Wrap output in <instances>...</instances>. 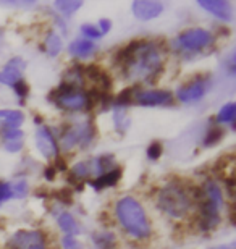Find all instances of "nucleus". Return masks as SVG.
Instances as JSON below:
<instances>
[{
	"label": "nucleus",
	"instance_id": "1",
	"mask_svg": "<svg viewBox=\"0 0 236 249\" xmlns=\"http://www.w3.org/2000/svg\"><path fill=\"white\" fill-rule=\"evenodd\" d=\"M162 68L160 53L154 44L139 41V46L131 55V58L125 63V76L129 79H143V81L154 83L155 76Z\"/></svg>",
	"mask_w": 236,
	"mask_h": 249
},
{
	"label": "nucleus",
	"instance_id": "2",
	"mask_svg": "<svg viewBox=\"0 0 236 249\" xmlns=\"http://www.w3.org/2000/svg\"><path fill=\"white\" fill-rule=\"evenodd\" d=\"M117 217L122 227L134 238H147L150 225L144 213L143 206L133 197H123L117 202Z\"/></svg>",
	"mask_w": 236,
	"mask_h": 249
},
{
	"label": "nucleus",
	"instance_id": "3",
	"mask_svg": "<svg viewBox=\"0 0 236 249\" xmlns=\"http://www.w3.org/2000/svg\"><path fill=\"white\" fill-rule=\"evenodd\" d=\"M157 206L165 213L178 218L183 217L189 211L191 199L183 188H180L178 185H168L159 193Z\"/></svg>",
	"mask_w": 236,
	"mask_h": 249
},
{
	"label": "nucleus",
	"instance_id": "4",
	"mask_svg": "<svg viewBox=\"0 0 236 249\" xmlns=\"http://www.w3.org/2000/svg\"><path fill=\"white\" fill-rule=\"evenodd\" d=\"M210 42H212V34L198 28L180 34L173 41V47L183 52H200L202 49L210 46Z\"/></svg>",
	"mask_w": 236,
	"mask_h": 249
},
{
	"label": "nucleus",
	"instance_id": "5",
	"mask_svg": "<svg viewBox=\"0 0 236 249\" xmlns=\"http://www.w3.org/2000/svg\"><path fill=\"white\" fill-rule=\"evenodd\" d=\"M95 136V128L92 123H83V124H74L70 126L67 131L63 133L62 138V146L65 149L73 147L74 144H81L83 147H86L89 142L92 141Z\"/></svg>",
	"mask_w": 236,
	"mask_h": 249
},
{
	"label": "nucleus",
	"instance_id": "6",
	"mask_svg": "<svg viewBox=\"0 0 236 249\" xmlns=\"http://www.w3.org/2000/svg\"><path fill=\"white\" fill-rule=\"evenodd\" d=\"M205 92H207V81L199 78V79H196V81L188 83L180 88L177 91V97H178V101L189 104V102H196V101H199V99H202Z\"/></svg>",
	"mask_w": 236,
	"mask_h": 249
},
{
	"label": "nucleus",
	"instance_id": "7",
	"mask_svg": "<svg viewBox=\"0 0 236 249\" xmlns=\"http://www.w3.org/2000/svg\"><path fill=\"white\" fill-rule=\"evenodd\" d=\"M26 68V63L21 57H15L12 60H8L3 70L0 71V84H7V86H15L19 79L21 74Z\"/></svg>",
	"mask_w": 236,
	"mask_h": 249
},
{
	"label": "nucleus",
	"instance_id": "8",
	"mask_svg": "<svg viewBox=\"0 0 236 249\" xmlns=\"http://www.w3.org/2000/svg\"><path fill=\"white\" fill-rule=\"evenodd\" d=\"M139 106L150 107V106H168L173 102L172 92L168 91H141L136 94L134 99Z\"/></svg>",
	"mask_w": 236,
	"mask_h": 249
},
{
	"label": "nucleus",
	"instance_id": "9",
	"mask_svg": "<svg viewBox=\"0 0 236 249\" xmlns=\"http://www.w3.org/2000/svg\"><path fill=\"white\" fill-rule=\"evenodd\" d=\"M54 102L65 110H81V108H88V94L81 91H73L54 99Z\"/></svg>",
	"mask_w": 236,
	"mask_h": 249
},
{
	"label": "nucleus",
	"instance_id": "10",
	"mask_svg": "<svg viewBox=\"0 0 236 249\" xmlns=\"http://www.w3.org/2000/svg\"><path fill=\"white\" fill-rule=\"evenodd\" d=\"M36 144H37L39 152H41L44 157L52 159V157L57 156V142H55L54 134L50 133L49 128L42 126V128L37 129V133H36Z\"/></svg>",
	"mask_w": 236,
	"mask_h": 249
},
{
	"label": "nucleus",
	"instance_id": "11",
	"mask_svg": "<svg viewBox=\"0 0 236 249\" xmlns=\"http://www.w3.org/2000/svg\"><path fill=\"white\" fill-rule=\"evenodd\" d=\"M131 10L138 19L147 21V19H152L162 13L163 5L160 2H143V0H138V2H133Z\"/></svg>",
	"mask_w": 236,
	"mask_h": 249
},
{
	"label": "nucleus",
	"instance_id": "12",
	"mask_svg": "<svg viewBox=\"0 0 236 249\" xmlns=\"http://www.w3.org/2000/svg\"><path fill=\"white\" fill-rule=\"evenodd\" d=\"M198 3L204 10L214 13L217 18H222V19H225V21H232L233 8L228 2H223V0H199Z\"/></svg>",
	"mask_w": 236,
	"mask_h": 249
},
{
	"label": "nucleus",
	"instance_id": "13",
	"mask_svg": "<svg viewBox=\"0 0 236 249\" xmlns=\"http://www.w3.org/2000/svg\"><path fill=\"white\" fill-rule=\"evenodd\" d=\"M36 243H44L41 231H18L13 235L10 246L13 249H26L28 246L36 245Z\"/></svg>",
	"mask_w": 236,
	"mask_h": 249
},
{
	"label": "nucleus",
	"instance_id": "14",
	"mask_svg": "<svg viewBox=\"0 0 236 249\" xmlns=\"http://www.w3.org/2000/svg\"><path fill=\"white\" fill-rule=\"evenodd\" d=\"M23 131L19 128H2L3 146L8 152H18L23 147Z\"/></svg>",
	"mask_w": 236,
	"mask_h": 249
},
{
	"label": "nucleus",
	"instance_id": "15",
	"mask_svg": "<svg viewBox=\"0 0 236 249\" xmlns=\"http://www.w3.org/2000/svg\"><path fill=\"white\" fill-rule=\"evenodd\" d=\"M95 51H97V46L89 41V39H76V41H73L68 47V52L72 53V55L81 57V58L92 55Z\"/></svg>",
	"mask_w": 236,
	"mask_h": 249
},
{
	"label": "nucleus",
	"instance_id": "16",
	"mask_svg": "<svg viewBox=\"0 0 236 249\" xmlns=\"http://www.w3.org/2000/svg\"><path fill=\"white\" fill-rule=\"evenodd\" d=\"M24 122L23 112L19 110H0V126L2 128H19Z\"/></svg>",
	"mask_w": 236,
	"mask_h": 249
},
{
	"label": "nucleus",
	"instance_id": "17",
	"mask_svg": "<svg viewBox=\"0 0 236 249\" xmlns=\"http://www.w3.org/2000/svg\"><path fill=\"white\" fill-rule=\"evenodd\" d=\"M120 177H122V168H113V170H110L107 173H102V175H100L95 181H92L91 185L95 189H102L105 186H113V185H117Z\"/></svg>",
	"mask_w": 236,
	"mask_h": 249
},
{
	"label": "nucleus",
	"instance_id": "18",
	"mask_svg": "<svg viewBox=\"0 0 236 249\" xmlns=\"http://www.w3.org/2000/svg\"><path fill=\"white\" fill-rule=\"evenodd\" d=\"M202 191H204V196L207 201H210L214 204V206H217L220 209L223 202V197H222V191H220V188L215 185L214 181H205L204 186H202Z\"/></svg>",
	"mask_w": 236,
	"mask_h": 249
},
{
	"label": "nucleus",
	"instance_id": "19",
	"mask_svg": "<svg viewBox=\"0 0 236 249\" xmlns=\"http://www.w3.org/2000/svg\"><path fill=\"white\" fill-rule=\"evenodd\" d=\"M58 227H60V230H62L67 236L76 235V233L79 231L76 220H74V218L70 215L68 212H63L62 215L58 217Z\"/></svg>",
	"mask_w": 236,
	"mask_h": 249
},
{
	"label": "nucleus",
	"instance_id": "20",
	"mask_svg": "<svg viewBox=\"0 0 236 249\" xmlns=\"http://www.w3.org/2000/svg\"><path fill=\"white\" fill-rule=\"evenodd\" d=\"M46 52L49 53L50 57H57L60 51H62V41H60V36L55 33H49V36L46 39Z\"/></svg>",
	"mask_w": 236,
	"mask_h": 249
},
{
	"label": "nucleus",
	"instance_id": "21",
	"mask_svg": "<svg viewBox=\"0 0 236 249\" xmlns=\"http://www.w3.org/2000/svg\"><path fill=\"white\" fill-rule=\"evenodd\" d=\"M113 120H115V128L120 133H125L127 128L129 126V118L127 117V112H125V107H117L113 113Z\"/></svg>",
	"mask_w": 236,
	"mask_h": 249
},
{
	"label": "nucleus",
	"instance_id": "22",
	"mask_svg": "<svg viewBox=\"0 0 236 249\" xmlns=\"http://www.w3.org/2000/svg\"><path fill=\"white\" fill-rule=\"evenodd\" d=\"M54 5H55V8H58L62 13L72 15V13L76 12V10L81 8L83 2H79V0H73V2H67V0H57V2H54Z\"/></svg>",
	"mask_w": 236,
	"mask_h": 249
},
{
	"label": "nucleus",
	"instance_id": "23",
	"mask_svg": "<svg viewBox=\"0 0 236 249\" xmlns=\"http://www.w3.org/2000/svg\"><path fill=\"white\" fill-rule=\"evenodd\" d=\"M235 115H236V106L233 102L227 104V106H223L220 108L218 115H217V122L220 123H230L235 120Z\"/></svg>",
	"mask_w": 236,
	"mask_h": 249
},
{
	"label": "nucleus",
	"instance_id": "24",
	"mask_svg": "<svg viewBox=\"0 0 236 249\" xmlns=\"http://www.w3.org/2000/svg\"><path fill=\"white\" fill-rule=\"evenodd\" d=\"M223 129L222 128H210L207 131V136L204 139V146H214V144H217L220 139L223 138Z\"/></svg>",
	"mask_w": 236,
	"mask_h": 249
},
{
	"label": "nucleus",
	"instance_id": "25",
	"mask_svg": "<svg viewBox=\"0 0 236 249\" xmlns=\"http://www.w3.org/2000/svg\"><path fill=\"white\" fill-rule=\"evenodd\" d=\"M136 89H138V86L123 89V91L120 92V96L117 97V107H125V106H128V104H131L133 102V94Z\"/></svg>",
	"mask_w": 236,
	"mask_h": 249
},
{
	"label": "nucleus",
	"instance_id": "26",
	"mask_svg": "<svg viewBox=\"0 0 236 249\" xmlns=\"http://www.w3.org/2000/svg\"><path fill=\"white\" fill-rule=\"evenodd\" d=\"M94 167H95V170H97V172L107 173V172L112 170V167H113V157L112 156H109V157H99L97 160H95Z\"/></svg>",
	"mask_w": 236,
	"mask_h": 249
},
{
	"label": "nucleus",
	"instance_id": "27",
	"mask_svg": "<svg viewBox=\"0 0 236 249\" xmlns=\"http://www.w3.org/2000/svg\"><path fill=\"white\" fill-rule=\"evenodd\" d=\"M94 241L97 243V246L100 249H115L113 235H95Z\"/></svg>",
	"mask_w": 236,
	"mask_h": 249
},
{
	"label": "nucleus",
	"instance_id": "28",
	"mask_svg": "<svg viewBox=\"0 0 236 249\" xmlns=\"http://www.w3.org/2000/svg\"><path fill=\"white\" fill-rule=\"evenodd\" d=\"M54 197L55 199H58L60 202H63V204H73V193H72V189H68V188H62V189H57V191L54 193Z\"/></svg>",
	"mask_w": 236,
	"mask_h": 249
},
{
	"label": "nucleus",
	"instance_id": "29",
	"mask_svg": "<svg viewBox=\"0 0 236 249\" xmlns=\"http://www.w3.org/2000/svg\"><path fill=\"white\" fill-rule=\"evenodd\" d=\"M81 33L89 39H99L100 36H102V33L99 31V28L94 26V24H83Z\"/></svg>",
	"mask_w": 236,
	"mask_h": 249
},
{
	"label": "nucleus",
	"instance_id": "30",
	"mask_svg": "<svg viewBox=\"0 0 236 249\" xmlns=\"http://www.w3.org/2000/svg\"><path fill=\"white\" fill-rule=\"evenodd\" d=\"M26 193H28V185H26V181H24V180L17 181L13 185V188H12V194H13V196H17V197H24V196H26Z\"/></svg>",
	"mask_w": 236,
	"mask_h": 249
},
{
	"label": "nucleus",
	"instance_id": "31",
	"mask_svg": "<svg viewBox=\"0 0 236 249\" xmlns=\"http://www.w3.org/2000/svg\"><path fill=\"white\" fill-rule=\"evenodd\" d=\"M160 156H162V144L152 142L147 149V157L150 159V160H157Z\"/></svg>",
	"mask_w": 236,
	"mask_h": 249
},
{
	"label": "nucleus",
	"instance_id": "32",
	"mask_svg": "<svg viewBox=\"0 0 236 249\" xmlns=\"http://www.w3.org/2000/svg\"><path fill=\"white\" fill-rule=\"evenodd\" d=\"M62 246H63V249H83L81 243L78 240H74L73 236H63Z\"/></svg>",
	"mask_w": 236,
	"mask_h": 249
},
{
	"label": "nucleus",
	"instance_id": "33",
	"mask_svg": "<svg viewBox=\"0 0 236 249\" xmlns=\"http://www.w3.org/2000/svg\"><path fill=\"white\" fill-rule=\"evenodd\" d=\"M15 92H17V96H19V97H26L28 94H29V88H28V84H26V81H23V79H19V81L15 84Z\"/></svg>",
	"mask_w": 236,
	"mask_h": 249
},
{
	"label": "nucleus",
	"instance_id": "34",
	"mask_svg": "<svg viewBox=\"0 0 236 249\" xmlns=\"http://www.w3.org/2000/svg\"><path fill=\"white\" fill-rule=\"evenodd\" d=\"M12 186L8 185V183H0V204L3 201H8L10 197H12Z\"/></svg>",
	"mask_w": 236,
	"mask_h": 249
},
{
	"label": "nucleus",
	"instance_id": "35",
	"mask_svg": "<svg viewBox=\"0 0 236 249\" xmlns=\"http://www.w3.org/2000/svg\"><path fill=\"white\" fill-rule=\"evenodd\" d=\"M99 26H100L99 31L102 33V34H105V33H109V31H110V28H112V21H110V19H100V21H99Z\"/></svg>",
	"mask_w": 236,
	"mask_h": 249
},
{
	"label": "nucleus",
	"instance_id": "36",
	"mask_svg": "<svg viewBox=\"0 0 236 249\" xmlns=\"http://www.w3.org/2000/svg\"><path fill=\"white\" fill-rule=\"evenodd\" d=\"M55 170H60V172H68L67 170V165H65V162H63V159H60L57 157L55 159V165H54Z\"/></svg>",
	"mask_w": 236,
	"mask_h": 249
},
{
	"label": "nucleus",
	"instance_id": "37",
	"mask_svg": "<svg viewBox=\"0 0 236 249\" xmlns=\"http://www.w3.org/2000/svg\"><path fill=\"white\" fill-rule=\"evenodd\" d=\"M55 172H57V170H55L54 167H47L46 168V173H44V175H46V178H47L49 181H52L54 178H55Z\"/></svg>",
	"mask_w": 236,
	"mask_h": 249
},
{
	"label": "nucleus",
	"instance_id": "38",
	"mask_svg": "<svg viewBox=\"0 0 236 249\" xmlns=\"http://www.w3.org/2000/svg\"><path fill=\"white\" fill-rule=\"evenodd\" d=\"M26 249H46V246H44V243H36V245L28 246Z\"/></svg>",
	"mask_w": 236,
	"mask_h": 249
},
{
	"label": "nucleus",
	"instance_id": "39",
	"mask_svg": "<svg viewBox=\"0 0 236 249\" xmlns=\"http://www.w3.org/2000/svg\"><path fill=\"white\" fill-rule=\"evenodd\" d=\"M225 183H227L228 189H230V191H232L233 186H235V178H227V180H225Z\"/></svg>",
	"mask_w": 236,
	"mask_h": 249
},
{
	"label": "nucleus",
	"instance_id": "40",
	"mask_svg": "<svg viewBox=\"0 0 236 249\" xmlns=\"http://www.w3.org/2000/svg\"><path fill=\"white\" fill-rule=\"evenodd\" d=\"M212 249H236L235 245H223V246H215Z\"/></svg>",
	"mask_w": 236,
	"mask_h": 249
}]
</instances>
